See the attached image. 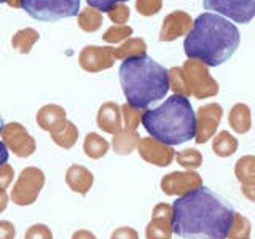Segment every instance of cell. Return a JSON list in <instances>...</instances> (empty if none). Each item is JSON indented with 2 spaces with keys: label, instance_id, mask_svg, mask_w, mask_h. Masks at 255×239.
<instances>
[{
  "label": "cell",
  "instance_id": "obj_1",
  "mask_svg": "<svg viewBox=\"0 0 255 239\" xmlns=\"http://www.w3.org/2000/svg\"><path fill=\"white\" fill-rule=\"evenodd\" d=\"M172 211L174 235L183 239H227L236 214L225 198L206 187L179 196Z\"/></svg>",
  "mask_w": 255,
  "mask_h": 239
},
{
  "label": "cell",
  "instance_id": "obj_25",
  "mask_svg": "<svg viewBox=\"0 0 255 239\" xmlns=\"http://www.w3.org/2000/svg\"><path fill=\"white\" fill-rule=\"evenodd\" d=\"M109 148H110V143L104 137H101L99 134H96V132L86 134L85 142H83V151L88 158L101 159L102 156L107 155Z\"/></svg>",
  "mask_w": 255,
  "mask_h": 239
},
{
  "label": "cell",
  "instance_id": "obj_37",
  "mask_svg": "<svg viewBox=\"0 0 255 239\" xmlns=\"http://www.w3.org/2000/svg\"><path fill=\"white\" fill-rule=\"evenodd\" d=\"M86 2H88V6L94 8V10L107 13L110 8H114L118 3H125L128 0H86Z\"/></svg>",
  "mask_w": 255,
  "mask_h": 239
},
{
  "label": "cell",
  "instance_id": "obj_14",
  "mask_svg": "<svg viewBox=\"0 0 255 239\" xmlns=\"http://www.w3.org/2000/svg\"><path fill=\"white\" fill-rule=\"evenodd\" d=\"M137 151L143 161L159 167L169 166L174 161L175 155H177L171 145H166V143L159 142L153 137H140Z\"/></svg>",
  "mask_w": 255,
  "mask_h": 239
},
{
  "label": "cell",
  "instance_id": "obj_43",
  "mask_svg": "<svg viewBox=\"0 0 255 239\" xmlns=\"http://www.w3.org/2000/svg\"><path fill=\"white\" fill-rule=\"evenodd\" d=\"M8 206V195L6 190H0V214H2Z\"/></svg>",
  "mask_w": 255,
  "mask_h": 239
},
{
  "label": "cell",
  "instance_id": "obj_19",
  "mask_svg": "<svg viewBox=\"0 0 255 239\" xmlns=\"http://www.w3.org/2000/svg\"><path fill=\"white\" fill-rule=\"evenodd\" d=\"M228 124L231 126V129L238 134L249 132L252 127V115H251L249 106H246V104H236V106L230 110Z\"/></svg>",
  "mask_w": 255,
  "mask_h": 239
},
{
  "label": "cell",
  "instance_id": "obj_15",
  "mask_svg": "<svg viewBox=\"0 0 255 239\" xmlns=\"http://www.w3.org/2000/svg\"><path fill=\"white\" fill-rule=\"evenodd\" d=\"M99 129L107 134H117L123 127V114L122 107L115 102H106L99 107L98 118H96Z\"/></svg>",
  "mask_w": 255,
  "mask_h": 239
},
{
  "label": "cell",
  "instance_id": "obj_35",
  "mask_svg": "<svg viewBox=\"0 0 255 239\" xmlns=\"http://www.w3.org/2000/svg\"><path fill=\"white\" fill-rule=\"evenodd\" d=\"M107 14L112 21L118 24V26H123V22H126L128 18H129V8L123 3H118L114 8H110V10L107 11Z\"/></svg>",
  "mask_w": 255,
  "mask_h": 239
},
{
  "label": "cell",
  "instance_id": "obj_16",
  "mask_svg": "<svg viewBox=\"0 0 255 239\" xmlns=\"http://www.w3.org/2000/svg\"><path fill=\"white\" fill-rule=\"evenodd\" d=\"M35 120L40 129H43L50 134L58 131L59 127L67 121L66 110H64V107L58 106V104H46V106L40 107Z\"/></svg>",
  "mask_w": 255,
  "mask_h": 239
},
{
  "label": "cell",
  "instance_id": "obj_44",
  "mask_svg": "<svg viewBox=\"0 0 255 239\" xmlns=\"http://www.w3.org/2000/svg\"><path fill=\"white\" fill-rule=\"evenodd\" d=\"M3 120H2V117H0V134H2V129H3Z\"/></svg>",
  "mask_w": 255,
  "mask_h": 239
},
{
  "label": "cell",
  "instance_id": "obj_23",
  "mask_svg": "<svg viewBox=\"0 0 255 239\" xmlns=\"http://www.w3.org/2000/svg\"><path fill=\"white\" fill-rule=\"evenodd\" d=\"M239 142L236 137H233V134H230L228 131H220L212 140V150L214 153L220 158H228L231 155H235L238 151Z\"/></svg>",
  "mask_w": 255,
  "mask_h": 239
},
{
  "label": "cell",
  "instance_id": "obj_36",
  "mask_svg": "<svg viewBox=\"0 0 255 239\" xmlns=\"http://www.w3.org/2000/svg\"><path fill=\"white\" fill-rule=\"evenodd\" d=\"M14 179V169L11 164H3L0 167V190H6L13 183Z\"/></svg>",
  "mask_w": 255,
  "mask_h": 239
},
{
  "label": "cell",
  "instance_id": "obj_39",
  "mask_svg": "<svg viewBox=\"0 0 255 239\" xmlns=\"http://www.w3.org/2000/svg\"><path fill=\"white\" fill-rule=\"evenodd\" d=\"M16 227L8 220H0V239H14Z\"/></svg>",
  "mask_w": 255,
  "mask_h": 239
},
{
  "label": "cell",
  "instance_id": "obj_6",
  "mask_svg": "<svg viewBox=\"0 0 255 239\" xmlns=\"http://www.w3.org/2000/svg\"><path fill=\"white\" fill-rule=\"evenodd\" d=\"M45 187V172L35 166L24 167L11 188L10 198L16 206H32Z\"/></svg>",
  "mask_w": 255,
  "mask_h": 239
},
{
  "label": "cell",
  "instance_id": "obj_10",
  "mask_svg": "<svg viewBox=\"0 0 255 239\" xmlns=\"http://www.w3.org/2000/svg\"><path fill=\"white\" fill-rule=\"evenodd\" d=\"M161 190L167 196H183L203 187V177L196 171H174L163 175Z\"/></svg>",
  "mask_w": 255,
  "mask_h": 239
},
{
  "label": "cell",
  "instance_id": "obj_34",
  "mask_svg": "<svg viewBox=\"0 0 255 239\" xmlns=\"http://www.w3.org/2000/svg\"><path fill=\"white\" fill-rule=\"evenodd\" d=\"M163 0H137L135 2V8L137 11L143 16H151L161 10Z\"/></svg>",
  "mask_w": 255,
  "mask_h": 239
},
{
  "label": "cell",
  "instance_id": "obj_2",
  "mask_svg": "<svg viewBox=\"0 0 255 239\" xmlns=\"http://www.w3.org/2000/svg\"><path fill=\"white\" fill-rule=\"evenodd\" d=\"M239 42L241 35L233 22L220 14L206 11L195 19L183 42V51L187 58L215 67L235 54Z\"/></svg>",
  "mask_w": 255,
  "mask_h": 239
},
{
  "label": "cell",
  "instance_id": "obj_42",
  "mask_svg": "<svg viewBox=\"0 0 255 239\" xmlns=\"http://www.w3.org/2000/svg\"><path fill=\"white\" fill-rule=\"evenodd\" d=\"M8 153H10V150H8L5 143L0 140V167L8 163Z\"/></svg>",
  "mask_w": 255,
  "mask_h": 239
},
{
  "label": "cell",
  "instance_id": "obj_27",
  "mask_svg": "<svg viewBox=\"0 0 255 239\" xmlns=\"http://www.w3.org/2000/svg\"><path fill=\"white\" fill-rule=\"evenodd\" d=\"M102 24V14L101 11L94 10V8L88 6L83 8L78 14V26L85 32H96Z\"/></svg>",
  "mask_w": 255,
  "mask_h": 239
},
{
  "label": "cell",
  "instance_id": "obj_20",
  "mask_svg": "<svg viewBox=\"0 0 255 239\" xmlns=\"http://www.w3.org/2000/svg\"><path fill=\"white\" fill-rule=\"evenodd\" d=\"M140 137L137 132L123 129L117 132L114 135V140H112V147H114V151L117 155H129L131 151H134L139 147Z\"/></svg>",
  "mask_w": 255,
  "mask_h": 239
},
{
  "label": "cell",
  "instance_id": "obj_7",
  "mask_svg": "<svg viewBox=\"0 0 255 239\" xmlns=\"http://www.w3.org/2000/svg\"><path fill=\"white\" fill-rule=\"evenodd\" d=\"M183 75H185L190 93L196 99L212 98L219 93L217 82L209 75L207 66L199 61H187L183 64Z\"/></svg>",
  "mask_w": 255,
  "mask_h": 239
},
{
  "label": "cell",
  "instance_id": "obj_4",
  "mask_svg": "<svg viewBox=\"0 0 255 239\" xmlns=\"http://www.w3.org/2000/svg\"><path fill=\"white\" fill-rule=\"evenodd\" d=\"M140 124L150 137L171 147L196 137V114L180 94H172L159 107L143 112Z\"/></svg>",
  "mask_w": 255,
  "mask_h": 239
},
{
  "label": "cell",
  "instance_id": "obj_3",
  "mask_svg": "<svg viewBox=\"0 0 255 239\" xmlns=\"http://www.w3.org/2000/svg\"><path fill=\"white\" fill-rule=\"evenodd\" d=\"M118 75L128 104L139 110L164 99L171 88L169 70L147 54L125 59Z\"/></svg>",
  "mask_w": 255,
  "mask_h": 239
},
{
  "label": "cell",
  "instance_id": "obj_22",
  "mask_svg": "<svg viewBox=\"0 0 255 239\" xmlns=\"http://www.w3.org/2000/svg\"><path fill=\"white\" fill-rule=\"evenodd\" d=\"M38 38H40V34L35 29H32V27L19 29L11 37V46L21 54H29L32 48H34V45L38 42Z\"/></svg>",
  "mask_w": 255,
  "mask_h": 239
},
{
  "label": "cell",
  "instance_id": "obj_5",
  "mask_svg": "<svg viewBox=\"0 0 255 239\" xmlns=\"http://www.w3.org/2000/svg\"><path fill=\"white\" fill-rule=\"evenodd\" d=\"M21 8L37 21L54 22L80 14V0H21Z\"/></svg>",
  "mask_w": 255,
  "mask_h": 239
},
{
  "label": "cell",
  "instance_id": "obj_8",
  "mask_svg": "<svg viewBox=\"0 0 255 239\" xmlns=\"http://www.w3.org/2000/svg\"><path fill=\"white\" fill-rule=\"evenodd\" d=\"M2 142L6 148L18 158H29L35 153L37 143L35 139L29 134V131L18 121L6 123L2 129Z\"/></svg>",
  "mask_w": 255,
  "mask_h": 239
},
{
  "label": "cell",
  "instance_id": "obj_33",
  "mask_svg": "<svg viewBox=\"0 0 255 239\" xmlns=\"http://www.w3.org/2000/svg\"><path fill=\"white\" fill-rule=\"evenodd\" d=\"M24 239H53V231L43 223H35L26 230Z\"/></svg>",
  "mask_w": 255,
  "mask_h": 239
},
{
  "label": "cell",
  "instance_id": "obj_29",
  "mask_svg": "<svg viewBox=\"0 0 255 239\" xmlns=\"http://www.w3.org/2000/svg\"><path fill=\"white\" fill-rule=\"evenodd\" d=\"M175 159H177V163L182 167H185L187 171H196L198 167H201L203 164L201 151L195 148H187V150L179 151V153L175 155Z\"/></svg>",
  "mask_w": 255,
  "mask_h": 239
},
{
  "label": "cell",
  "instance_id": "obj_11",
  "mask_svg": "<svg viewBox=\"0 0 255 239\" xmlns=\"http://www.w3.org/2000/svg\"><path fill=\"white\" fill-rule=\"evenodd\" d=\"M223 110L219 104H207L196 112V143H206L214 137L215 131L222 121Z\"/></svg>",
  "mask_w": 255,
  "mask_h": 239
},
{
  "label": "cell",
  "instance_id": "obj_17",
  "mask_svg": "<svg viewBox=\"0 0 255 239\" xmlns=\"http://www.w3.org/2000/svg\"><path fill=\"white\" fill-rule=\"evenodd\" d=\"M191 22H193L191 18L183 11H174L171 14H167L163 22L159 40L161 42H171V40L179 38L180 35L185 34L190 26H193Z\"/></svg>",
  "mask_w": 255,
  "mask_h": 239
},
{
  "label": "cell",
  "instance_id": "obj_41",
  "mask_svg": "<svg viewBox=\"0 0 255 239\" xmlns=\"http://www.w3.org/2000/svg\"><path fill=\"white\" fill-rule=\"evenodd\" d=\"M241 191H243V195L249 199V201L255 203V183H254V185H243Z\"/></svg>",
  "mask_w": 255,
  "mask_h": 239
},
{
  "label": "cell",
  "instance_id": "obj_28",
  "mask_svg": "<svg viewBox=\"0 0 255 239\" xmlns=\"http://www.w3.org/2000/svg\"><path fill=\"white\" fill-rule=\"evenodd\" d=\"M251 233H252L251 220L241 214H235L233 225L230 228L227 239H251Z\"/></svg>",
  "mask_w": 255,
  "mask_h": 239
},
{
  "label": "cell",
  "instance_id": "obj_40",
  "mask_svg": "<svg viewBox=\"0 0 255 239\" xmlns=\"http://www.w3.org/2000/svg\"><path fill=\"white\" fill-rule=\"evenodd\" d=\"M70 239H98V238L90 230H77Z\"/></svg>",
  "mask_w": 255,
  "mask_h": 239
},
{
  "label": "cell",
  "instance_id": "obj_32",
  "mask_svg": "<svg viewBox=\"0 0 255 239\" xmlns=\"http://www.w3.org/2000/svg\"><path fill=\"white\" fill-rule=\"evenodd\" d=\"M132 34V29L128 27V26H114L107 29L106 34L102 35L104 42L107 43H117V42H122V40L128 38Z\"/></svg>",
  "mask_w": 255,
  "mask_h": 239
},
{
  "label": "cell",
  "instance_id": "obj_12",
  "mask_svg": "<svg viewBox=\"0 0 255 239\" xmlns=\"http://www.w3.org/2000/svg\"><path fill=\"white\" fill-rule=\"evenodd\" d=\"M172 219L174 211L172 206L166 203H159L153 207L151 220L145 228L147 239H172Z\"/></svg>",
  "mask_w": 255,
  "mask_h": 239
},
{
  "label": "cell",
  "instance_id": "obj_38",
  "mask_svg": "<svg viewBox=\"0 0 255 239\" xmlns=\"http://www.w3.org/2000/svg\"><path fill=\"white\" fill-rule=\"evenodd\" d=\"M110 239H139V233L131 227H120L112 233Z\"/></svg>",
  "mask_w": 255,
  "mask_h": 239
},
{
  "label": "cell",
  "instance_id": "obj_18",
  "mask_svg": "<svg viewBox=\"0 0 255 239\" xmlns=\"http://www.w3.org/2000/svg\"><path fill=\"white\" fill-rule=\"evenodd\" d=\"M66 183L74 193L85 196L93 188L94 175L88 167L82 164H72L66 171Z\"/></svg>",
  "mask_w": 255,
  "mask_h": 239
},
{
  "label": "cell",
  "instance_id": "obj_24",
  "mask_svg": "<svg viewBox=\"0 0 255 239\" xmlns=\"http://www.w3.org/2000/svg\"><path fill=\"white\" fill-rule=\"evenodd\" d=\"M235 175L241 185L255 183V155H244L235 164Z\"/></svg>",
  "mask_w": 255,
  "mask_h": 239
},
{
  "label": "cell",
  "instance_id": "obj_30",
  "mask_svg": "<svg viewBox=\"0 0 255 239\" xmlns=\"http://www.w3.org/2000/svg\"><path fill=\"white\" fill-rule=\"evenodd\" d=\"M169 85H171V90L175 94L185 96V98H188V96L191 94L190 88L187 85L185 75H183V69L182 67H174V69L169 70Z\"/></svg>",
  "mask_w": 255,
  "mask_h": 239
},
{
  "label": "cell",
  "instance_id": "obj_9",
  "mask_svg": "<svg viewBox=\"0 0 255 239\" xmlns=\"http://www.w3.org/2000/svg\"><path fill=\"white\" fill-rule=\"evenodd\" d=\"M206 10L227 16L231 21L247 24L255 16V0H204Z\"/></svg>",
  "mask_w": 255,
  "mask_h": 239
},
{
  "label": "cell",
  "instance_id": "obj_21",
  "mask_svg": "<svg viewBox=\"0 0 255 239\" xmlns=\"http://www.w3.org/2000/svg\"><path fill=\"white\" fill-rule=\"evenodd\" d=\"M50 135H51V140L58 147H61L64 150H70L78 140V127L67 120L58 131L51 132Z\"/></svg>",
  "mask_w": 255,
  "mask_h": 239
},
{
  "label": "cell",
  "instance_id": "obj_13",
  "mask_svg": "<svg viewBox=\"0 0 255 239\" xmlns=\"http://www.w3.org/2000/svg\"><path fill=\"white\" fill-rule=\"evenodd\" d=\"M114 51H115V48H110V46H106V48L94 46V45L85 46L78 56L80 67L86 72H90V74H96V72L110 69L114 66V61H115Z\"/></svg>",
  "mask_w": 255,
  "mask_h": 239
},
{
  "label": "cell",
  "instance_id": "obj_45",
  "mask_svg": "<svg viewBox=\"0 0 255 239\" xmlns=\"http://www.w3.org/2000/svg\"><path fill=\"white\" fill-rule=\"evenodd\" d=\"M3 2H8V0H0V3H3Z\"/></svg>",
  "mask_w": 255,
  "mask_h": 239
},
{
  "label": "cell",
  "instance_id": "obj_26",
  "mask_svg": "<svg viewBox=\"0 0 255 239\" xmlns=\"http://www.w3.org/2000/svg\"><path fill=\"white\" fill-rule=\"evenodd\" d=\"M145 50H147L145 42H142L140 38H131L120 48H115L114 56L117 59H128V58H134V56L145 54Z\"/></svg>",
  "mask_w": 255,
  "mask_h": 239
},
{
  "label": "cell",
  "instance_id": "obj_31",
  "mask_svg": "<svg viewBox=\"0 0 255 239\" xmlns=\"http://www.w3.org/2000/svg\"><path fill=\"white\" fill-rule=\"evenodd\" d=\"M122 114H123L125 129L132 131V132H137V126L140 124V120H142L143 112H140L139 109L131 107L129 104H125V106L122 107Z\"/></svg>",
  "mask_w": 255,
  "mask_h": 239
}]
</instances>
